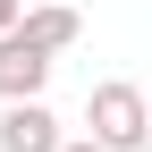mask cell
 Returning a JSON list of instances; mask_svg holds the SVG:
<instances>
[{
    "mask_svg": "<svg viewBox=\"0 0 152 152\" xmlns=\"http://www.w3.org/2000/svg\"><path fill=\"white\" fill-rule=\"evenodd\" d=\"M85 127H93L110 152H135V144H152V85L102 76V85L85 93Z\"/></svg>",
    "mask_w": 152,
    "mask_h": 152,
    "instance_id": "cell-1",
    "label": "cell"
},
{
    "mask_svg": "<svg viewBox=\"0 0 152 152\" xmlns=\"http://www.w3.org/2000/svg\"><path fill=\"white\" fill-rule=\"evenodd\" d=\"M51 59H59V51H42L26 26H9L0 34V102H34V93L51 85Z\"/></svg>",
    "mask_w": 152,
    "mask_h": 152,
    "instance_id": "cell-2",
    "label": "cell"
},
{
    "mask_svg": "<svg viewBox=\"0 0 152 152\" xmlns=\"http://www.w3.org/2000/svg\"><path fill=\"white\" fill-rule=\"evenodd\" d=\"M59 118L42 110V93L34 102H0V152H59Z\"/></svg>",
    "mask_w": 152,
    "mask_h": 152,
    "instance_id": "cell-3",
    "label": "cell"
},
{
    "mask_svg": "<svg viewBox=\"0 0 152 152\" xmlns=\"http://www.w3.org/2000/svg\"><path fill=\"white\" fill-rule=\"evenodd\" d=\"M17 26H26V34H34V42H42V51H68L76 34H85V17H76L68 0H42V9H26V17H17Z\"/></svg>",
    "mask_w": 152,
    "mask_h": 152,
    "instance_id": "cell-4",
    "label": "cell"
},
{
    "mask_svg": "<svg viewBox=\"0 0 152 152\" xmlns=\"http://www.w3.org/2000/svg\"><path fill=\"white\" fill-rule=\"evenodd\" d=\"M59 152H110V144H102V135H93V127H85V135H68Z\"/></svg>",
    "mask_w": 152,
    "mask_h": 152,
    "instance_id": "cell-5",
    "label": "cell"
},
{
    "mask_svg": "<svg viewBox=\"0 0 152 152\" xmlns=\"http://www.w3.org/2000/svg\"><path fill=\"white\" fill-rule=\"evenodd\" d=\"M17 17H26V0H0V34H9V26H17Z\"/></svg>",
    "mask_w": 152,
    "mask_h": 152,
    "instance_id": "cell-6",
    "label": "cell"
},
{
    "mask_svg": "<svg viewBox=\"0 0 152 152\" xmlns=\"http://www.w3.org/2000/svg\"><path fill=\"white\" fill-rule=\"evenodd\" d=\"M135 152H152V144H135Z\"/></svg>",
    "mask_w": 152,
    "mask_h": 152,
    "instance_id": "cell-7",
    "label": "cell"
}]
</instances>
